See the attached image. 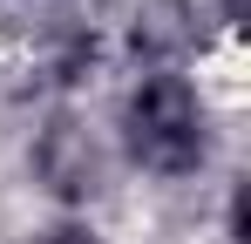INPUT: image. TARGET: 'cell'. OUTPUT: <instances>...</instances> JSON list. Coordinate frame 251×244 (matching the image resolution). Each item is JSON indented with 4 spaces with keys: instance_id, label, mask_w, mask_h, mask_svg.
Wrapping results in <instances>:
<instances>
[{
    "instance_id": "6da1fadb",
    "label": "cell",
    "mask_w": 251,
    "mask_h": 244,
    "mask_svg": "<svg viewBox=\"0 0 251 244\" xmlns=\"http://www.w3.org/2000/svg\"><path fill=\"white\" fill-rule=\"evenodd\" d=\"M123 143L129 156L156 176H190L204 163L210 136H204V102L176 68H150L123 102Z\"/></svg>"
},
{
    "instance_id": "7a4b0ae2",
    "label": "cell",
    "mask_w": 251,
    "mask_h": 244,
    "mask_svg": "<svg viewBox=\"0 0 251 244\" xmlns=\"http://www.w3.org/2000/svg\"><path fill=\"white\" fill-rule=\"evenodd\" d=\"M34 176H41L61 203H88L102 190V149H95V136H88L75 116H54L41 136H34Z\"/></svg>"
},
{
    "instance_id": "3957f363",
    "label": "cell",
    "mask_w": 251,
    "mask_h": 244,
    "mask_svg": "<svg viewBox=\"0 0 251 244\" xmlns=\"http://www.w3.org/2000/svg\"><path fill=\"white\" fill-rule=\"evenodd\" d=\"M34 244H95L88 231H48V238H34Z\"/></svg>"
}]
</instances>
